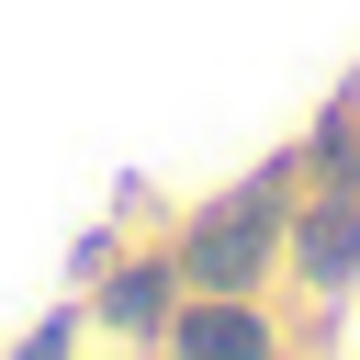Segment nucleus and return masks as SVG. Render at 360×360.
<instances>
[{
	"label": "nucleus",
	"mask_w": 360,
	"mask_h": 360,
	"mask_svg": "<svg viewBox=\"0 0 360 360\" xmlns=\"http://www.w3.org/2000/svg\"><path fill=\"white\" fill-rule=\"evenodd\" d=\"M101 304H112V326H158V304H169V270H124Z\"/></svg>",
	"instance_id": "obj_4"
},
{
	"label": "nucleus",
	"mask_w": 360,
	"mask_h": 360,
	"mask_svg": "<svg viewBox=\"0 0 360 360\" xmlns=\"http://www.w3.org/2000/svg\"><path fill=\"white\" fill-rule=\"evenodd\" d=\"M180 270H191L202 292H248V281L270 270V202H214V214L191 225Z\"/></svg>",
	"instance_id": "obj_1"
},
{
	"label": "nucleus",
	"mask_w": 360,
	"mask_h": 360,
	"mask_svg": "<svg viewBox=\"0 0 360 360\" xmlns=\"http://www.w3.org/2000/svg\"><path fill=\"white\" fill-rule=\"evenodd\" d=\"M180 349H202V360H248V349H259V315H236V304L180 315Z\"/></svg>",
	"instance_id": "obj_3"
},
{
	"label": "nucleus",
	"mask_w": 360,
	"mask_h": 360,
	"mask_svg": "<svg viewBox=\"0 0 360 360\" xmlns=\"http://www.w3.org/2000/svg\"><path fill=\"white\" fill-rule=\"evenodd\" d=\"M292 248H304V270H315V281H349V270H360V202H315Z\"/></svg>",
	"instance_id": "obj_2"
}]
</instances>
